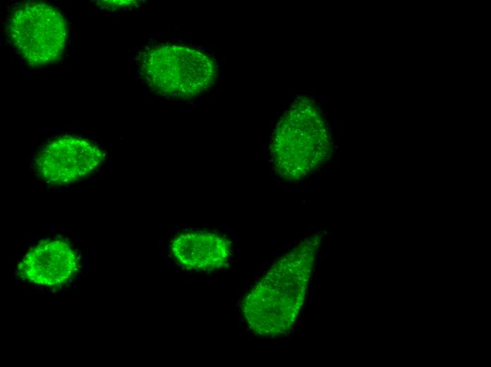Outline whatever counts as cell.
I'll return each instance as SVG.
<instances>
[{"label": "cell", "instance_id": "obj_7", "mask_svg": "<svg viewBox=\"0 0 491 367\" xmlns=\"http://www.w3.org/2000/svg\"><path fill=\"white\" fill-rule=\"evenodd\" d=\"M171 253L183 267L208 271L226 263L231 253V244L225 237L214 233L186 231L174 239Z\"/></svg>", "mask_w": 491, "mask_h": 367}, {"label": "cell", "instance_id": "obj_3", "mask_svg": "<svg viewBox=\"0 0 491 367\" xmlns=\"http://www.w3.org/2000/svg\"><path fill=\"white\" fill-rule=\"evenodd\" d=\"M139 73L155 93L189 100L209 91L218 77L214 59L198 49L161 43L145 48L138 58Z\"/></svg>", "mask_w": 491, "mask_h": 367}, {"label": "cell", "instance_id": "obj_6", "mask_svg": "<svg viewBox=\"0 0 491 367\" xmlns=\"http://www.w3.org/2000/svg\"><path fill=\"white\" fill-rule=\"evenodd\" d=\"M80 255L63 239H48L31 248L20 260L18 270L23 279L37 285L59 287L78 272Z\"/></svg>", "mask_w": 491, "mask_h": 367}, {"label": "cell", "instance_id": "obj_1", "mask_svg": "<svg viewBox=\"0 0 491 367\" xmlns=\"http://www.w3.org/2000/svg\"><path fill=\"white\" fill-rule=\"evenodd\" d=\"M320 237L303 239L282 256L253 287L243 302L250 328L279 336L294 325L303 306Z\"/></svg>", "mask_w": 491, "mask_h": 367}, {"label": "cell", "instance_id": "obj_2", "mask_svg": "<svg viewBox=\"0 0 491 367\" xmlns=\"http://www.w3.org/2000/svg\"><path fill=\"white\" fill-rule=\"evenodd\" d=\"M330 137L319 107L298 100L284 112L274 131L270 154L278 174L290 182L308 176L327 159Z\"/></svg>", "mask_w": 491, "mask_h": 367}, {"label": "cell", "instance_id": "obj_4", "mask_svg": "<svg viewBox=\"0 0 491 367\" xmlns=\"http://www.w3.org/2000/svg\"><path fill=\"white\" fill-rule=\"evenodd\" d=\"M10 41L20 57L30 66H44L58 61L68 40L65 17L44 3H28L10 15Z\"/></svg>", "mask_w": 491, "mask_h": 367}, {"label": "cell", "instance_id": "obj_5", "mask_svg": "<svg viewBox=\"0 0 491 367\" xmlns=\"http://www.w3.org/2000/svg\"><path fill=\"white\" fill-rule=\"evenodd\" d=\"M102 150L85 138L59 136L46 144L34 160V167L47 183L73 184L91 174L103 160Z\"/></svg>", "mask_w": 491, "mask_h": 367}]
</instances>
